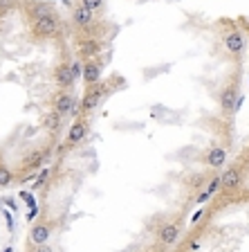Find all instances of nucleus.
I'll return each instance as SVG.
<instances>
[{
  "label": "nucleus",
  "instance_id": "nucleus-1",
  "mask_svg": "<svg viewBox=\"0 0 249 252\" xmlns=\"http://www.w3.org/2000/svg\"><path fill=\"white\" fill-rule=\"evenodd\" d=\"M61 32V16L56 11L41 16L36 21H31V36L34 38H54Z\"/></svg>",
  "mask_w": 249,
  "mask_h": 252
},
{
  "label": "nucleus",
  "instance_id": "nucleus-2",
  "mask_svg": "<svg viewBox=\"0 0 249 252\" xmlns=\"http://www.w3.org/2000/svg\"><path fill=\"white\" fill-rule=\"evenodd\" d=\"M72 25L77 27L79 32H83L85 34V38H94V32H97V14H92V11H88L85 7L77 5L72 9Z\"/></svg>",
  "mask_w": 249,
  "mask_h": 252
},
{
  "label": "nucleus",
  "instance_id": "nucleus-3",
  "mask_svg": "<svg viewBox=\"0 0 249 252\" xmlns=\"http://www.w3.org/2000/svg\"><path fill=\"white\" fill-rule=\"evenodd\" d=\"M108 93V86L106 84H94V86H88V90H85V94H83L81 99V113H90V110H94L99 104H101V99H104V94Z\"/></svg>",
  "mask_w": 249,
  "mask_h": 252
},
{
  "label": "nucleus",
  "instance_id": "nucleus-4",
  "mask_svg": "<svg viewBox=\"0 0 249 252\" xmlns=\"http://www.w3.org/2000/svg\"><path fill=\"white\" fill-rule=\"evenodd\" d=\"M222 41H224V47H227L229 54H234V57H243L247 41H245V34L240 30H229L227 34L222 36Z\"/></svg>",
  "mask_w": 249,
  "mask_h": 252
},
{
  "label": "nucleus",
  "instance_id": "nucleus-5",
  "mask_svg": "<svg viewBox=\"0 0 249 252\" xmlns=\"http://www.w3.org/2000/svg\"><path fill=\"white\" fill-rule=\"evenodd\" d=\"M236 99H238V84H236V81H229L222 88V93H220V108H222L224 115L236 113Z\"/></svg>",
  "mask_w": 249,
  "mask_h": 252
},
{
  "label": "nucleus",
  "instance_id": "nucleus-6",
  "mask_svg": "<svg viewBox=\"0 0 249 252\" xmlns=\"http://www.w3.org/2000/svg\"><path fill=\"white\" fill-rule=\"evenodd\" d=\"M77 97H74L72 93H68V90H63V93H58L56 97H54V113L56 115H70V113H77Z\"/></svg>",
  "mask_w": 249,
  "mask_h": 252
},
{
  "label": "nucleus",
  "instance_id": "nucleus-7",
  "mask_svg": "<svg viewBox=\"0 0 249 252\" xmlns=\"http://www.w3.org/2000/svg\"><path fill=\"white\" fill-rule=\"evenodd\" d=\"M54 84L58 86V88H72L74 86V77H72V63L68 61H61L54 68Z\"/></svg>",
  "mask_w": 249,
  "mask_h": 252
},
{
  "label": "nucleus",
  "instance_id": "nucleus-8",
  "mask_svg": "<svg viewBox=\"0 0 249 252\" xmlns=\"http://www.w3.org/2000/svg\"><path fill=\"white\" fill-rule=\"evenodd\" d=\"M180 234H182V227L177 223H164V225L157 230V241L162 246H175L180 241Z\"/></svg>",
  "mask_w": 249,
  "mask_h": 252
},
{
  "label": "nucleus",
  "instance_id": "nucleus-9",
  "mask_svg": "<svg viewBox=\"0 0 249 252\" xmlns=\"http://www.w3.org/2000/svg\"><path fill=\"white\" fill-rule=\"evenodd\" d=\"M50 236H52V225L45 223V220H38L29 230V243L31 246H45L50 241Z\"/></svg>",
  "mask_w": 249,
  "mask_h": 252
},
{
  "label": "nucleus",
  "instance_id": "nucleus-10",
  "mask_svg": "<svg viewBox=\"0 0 249 252\" xmlns=\"http://www.w3.org/2000/svg\"><path fill=\"white\" fill-rule=\"evenodd\" d=\"M81 77L85 81V86H94L101 81V63L97 59H90V61H83V70Z\"/></svg>",
  "mask_w": 249,
  "mask_h": 252
},
{
  "label": "nucleus",
  "instance_id": "nucleus-11",
  "mask_svg": "<svg viewBox=\"0 0 249 252\" xmlns=\"http://www.w3.org/2000/svg\"><path fill=\"white\" fill-rule=\"evenodd\" d=\"M23 9H25V16L29 18V21H36V18H41V16L54 11L52 5H50V2H43V0L41 2H36V0H25V2H23Z\"/></svg>",
  "mask_w": 249,
  "mask_h": 252
},
{
  "label": "nucleus",
  "instance_id": "nucleus-12",
  "mask_svg": "<svg viewBox=\"0 0 249 252\" xmlns=\"http://www.w3.org/2000/svg\"><path fill=\"white\" fill-rule=\"evenodd\" d=\"M99 52H101V45H99L97 38H83V41H79V57H81L83 61L97 59Z\"/></svg>",
  "mask_w": 249,
  "mask_h": 252
},
{
  "label": "nucleus",
  "instance_id": "nucleus-13",
  "mask_svg": "<svg viewBox=\"0 0 249 252\" xmlns=\"http://www.w3.org/2000/svg\"><path fill=\"white\" fill-rule=\"evenodd\" d=\"M85 135H88V124H85V120H77L68 131V144L77 147V144H81V142L85 140Z\"/></svg>",
  "mask_w": 249,
  "mask_h": 252
},
{
  "label": "nucleus",
  "instance_id": "nucleus-14",
  "mask_svg": "<svg viewBox=\"0 0 249 252\" xmlns=\"http://www.w3.org/2000/svg\"><path fill=\"white\" fill-rule=\"evenodd\" d=\"M227 162V151H224L222 147H211L207 153H204V164L207 167H222V164Z\"/></svg>",
  "mask_w": 249,
  "mask_h": 252
},
{
  "label": "nucleus",
  "instance_id": "nucleus-15",
  "mask_svg": "<svg viewBox=\"0 0 249 252\" xmlns=\"http://www.w3.org/2000/svg\"><path fill=\"white\" fill-rule=\"evenodd\" d=\"M47 160L45 151H31L29 156L23 158V171H36V169L43 167V162Z\"/></svg>",
  "mask_w": 249,
  "mask_h": 252
},
{
  "label": "nucleus",
  "instance_id": "nucleus-16",
  "mask_svg": "<svg viewBox=\"0 0 249 252\" xmlns=\"http://www.w3.org/2000/svg\"><path fill=\"white\" fill-rule=\"evenodd\" d=\"M220 183H222V189H236L240 187L243 178H240V171L238 169H227V171L220 176Z\"/></svg>",
  "mask_w": 249,
  "mask_h": 252
},
{
  "label": "nucleus",
  "instance_id": "nucleus-17",
  "mask_svg": "<svg viewBox=\"0 0 249 252\" xmlns=\"http://www.w3.org/2000/svg\"><path fill=\"white\" fill-rule=\"evenodd\" d=\"M79 5H81V7H85V9H88V11H92V14H99V11L104 9L106 0H81Z\"/></svg>",
  "mask_w": 249,
  "mask_h": 252
},
{
  "label": "nucleus",
  "instance_id": "nucleus-18",
  "mask_svg": "<svg viewBox=\"0 0 249 252\" xmlns=\"http://www.w3.org/2000/svg\"><path fill=\"white\" fill-rule=\"evenodd\" d=\"M14 171H11L9 167H5V164H0V187H7V185L14 183Z\"/></svg>",
  "mask_w": 249,
  "mask_h": 252
},
{
  "label": "nucleus",
  "instance_id": "nucleus-19",
  "mask_svg": "<svg viewBox=\"0 0 249 252\" xmlns=\"http://www.w3.org/2000/svg\"><path fill=\"white\" fill-rule=\"evenodd\" d=\"M43 124H45V128H54V131H56V128H58V124H61V115H56V113H52V115H50V117H45V122H43Z\"/></svg>",
  "mask_w": 249,
  "mask_h": 252
},
{
  "label": "nucleus",
  "instance_id": "nucleus-20",
  "mask_svg": "<svg viewBox=\"0 0 249 252\" xmlns=\"http://www.w3.org/2000/svg\"><path fill=\"white\" fill-rule=\"evenodd\" d=\"M218 189H222V183H220V176H216V178H213L211 183H209L207 191H209V194H216V191H218Z\"/></svg>",
  "mask_w": 249,
  "mask_h": 252
},
{
  "label": "nucleus",
  "instance_id": "nucleus-21",
  "mask_svg": "<svg viewBox=\"0 0 249 252\" xmlns=\"http://www.w3.org/2000/svg\"><path fill=\"white\" fill-rule=\"evenodd\" d=\"M21 198L27 203V207H29V210H31V207H36V200H34V194H31V191H23Z\"/></svg>",
  "mask_w": 249,
  "mask_h": 252
},
{
  "label": "nucleus",
  "instance_id": "nucleus-22",
  "mask_svg": "<svg viewBox=\"0 0 249 252\" xmlns=\"http://www.w3.org/2000/svg\"><path fill=\"white\" fill-rule=\"evenodd\" d=\"M81 70H83V63L74 61L72 63V77H74V81H77V77H81Z\"/></svg>",
  "mask_w": 249,
  "mask_h": 252
},
{
  "label": "nucleus",
  "instance_id": "nucleus-23",
  "mask_svg": "<svg viewBox=\"0 0 249 252\" xmlns=\"http://www.w3.org/2000/svg\"><path fill=\"white\" fill-rule=\"evenodd\" d=\"M47 176H50V171H47V169H43V171H41V176H38V180H36V185H34V189H36V187H41V185L45 183V178H47Z\"/></svg>",
  "mask_w": 249,
  "mask_h": 252
},
{
  "label": "nucleus",
  "instance_id": "nucleus-24",
  "mask_svg": "<svg viewBox=\"0 0 249 252\" xmlns=\"http://www.w3.org/2000/svg\"><path fill=\"white\" fill-rule=\"evenodd\" d=\"M2 216H5V220H7V227H9V230H14V219H11L9 212H2Z\"/></svg>",
  "mask_w": 249,
  "mask_h": 252
},
{
  "label": "nucleus",
  "instance_id": "nucleus-25",
  "mask_svg": "<svg viewBox=\"0 0 249 252\" xmlns=\"http://www.w3.org/2000/svg\"><path fill=\"white\" fill-rule=\"evenodd\" d=\"M209 196H211V194H209V191H202V194H200V196H197V205H202V203H207V200H209Z\"/></svg>",
  "mask_w": 249,
  "mask_h": 252
},
{
  "label": "nucleus",
  "instance_id": "nucleus-26",
  "mask_svg": "<svg viewBox=\"0 0 249 252\" xmlns=\"http://www.w3.org/2000/svg\"><path fill=\"white\" fill-rule=\"evenodd\" d=\"M38 216V207H31L29 210V214H27V220H34Z\"/></svg>",
  "mask_w": 249,
  "mask_h": 252
},
{
  "label": "nucleus",
  "instance_id": "nucleus-27",
  "mask_svg": "<svg viewBox=\"0 0 249 252\" xmlns=\"http://www.w3.org/2000/svg\"><path fill=\"white\" fill-rule=\"evenodd\" d=\"M34 248H36L34 252H52V248L47 246V243H45V246H34Z\"/></svg>",
  "mask_w": 249,
  "mask_h": 252
},
{
  "label": "nucleus",
  "instance_id": "nucleus-28",
  "mask_svg": "<svg viewBox=\"0 0 249 252\" xmlns=\"http://www.w3.org/2000/svg\"><path fill=\"white\" fill-rule=\"evenodd\" d=\"M2 252H14V250H11V248H5V250H2Z\"/></svg>",
  "mask_w": 249,
  "mask_h": 252
}]
</instances>
